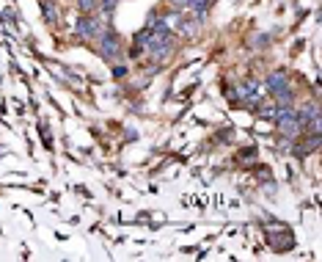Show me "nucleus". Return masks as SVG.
Here are the masks:
<instances>
[{"instance_id": "obj_6", "label": "nucleus", "mask_w": 322, "mask_h": 262, "mask_svg": "<svg viewBox=\"0 0 322 262\" xmlns=\"http://www.w3.org/2000/svg\"><path fill=\"white\" fill-rule=\"evenodd\" d=\"M190 6H193V11H198V14H204V11L209 9V0H190Z\"/></svg>"}, {"instance_id": "obj_4", "label": "nucleus", "mask_w": 322, "mask_h": 262, "mask_svg": "<svg viewBox=\"0 0 322 262\" xmlns=\"http://www.w3.org/2000/svg\"><path fill=\"white\" fill-rule=\"evenodd\" d=\"M77 33H80L83 39H94V36L99 33V22H97L94 17H83V19L77 22Z\"/></svg>"}, {"instance_id": "obj_11", "label": "nucleus", "mask_w": 322, "mask_h": 262, "mask_svg": "<svg viewBox=\"0 0 322 262\" xmlns=\"http://www.w3.org/2000/svg\"><path fill=\"white\" fill-rule=\"evenodd\" d=\"M124 72H127L124 66H113V75H116V77H121V75H124Z\"/></svg>"}, {"instance_id": "obj_9", "label": "nucleus", "mask_w": 322, "mask_h": 262, "mask_svg": "<svg viewBox=\"0 0 322 262\" xmlns=\"http://www.w3.org/2000/svg\"><path fill=\"white\" fill-rule=\"evenodd\" d=\"M44 17L50 19V22L56 19V11H52V6H50V3H44Z\"/></svg>"}, {"instance_id": "obj_3", "label": "nucleus", "mask_w": 322, "mask_h": 262, "mask_svg": "<svg viewBox=\"0 0 322 262\" xmlns=\"http://www.w3.org/2000/svg\"><path fill=\"white\" fill-rule=\"evenodd\" d=\"M237 99H245V102H256L259 99V83L256 80H248L237 89Z\"/></svg>"}, {"instance_id": "obj_1", "label": "nucleus", "mask_w": 322, "mask_h": 262, "mask_svg": "<svg viewBox=\"0 0 322 262\" xmlns=\"http://www.w3.org/2000/svg\"><path fill=\"white\" fill-rule=\"evenodd\" d=\"M267 89L273 91V97L278 99L284 108H289L292 102V91H289V83H286V75L284 72H273L270 77H267Z\"/></svg>"}, {"instance_id": "obj_8", "label": "nucleus", "mask_w": 322, "mask_h": 262, "mask_svg": "<svg viewBox=\"0 0 322 262\" xmlns=\"http://www.w3.org/2000/svg\"><path fill=\"white\" fill-rule=\"evenodd\" d=\"M113 9H116V0H102V11H108V14H111Z\"/></svg>"}, {"instance_id": "obj_2", "label": "nucleus", "mask_w": 322, "mask_h": 262, "mask_svg": "<svg viewBox=\"0 0 322 262\" xmlns=\"http://www.w3.org/2000/svg\"><path fill=\"white\" fill-rule=\"evenodd\" d=\"M119 53H121V47H119L116 33L113 31H105V36H102V56H105V58H116Z\"/></svg>"}, {"instance_id": "obj_10", "label": "nucleus", "mask_w": 322, "mask_h": 262, "mask_svg": "<svg viewBox=\"0 0 322 262\" xmlns=\"http://www.w3.org/2000/svg\"><path fill=\"white\" fill-rule=\"evenodd\" d=\"M171 6H174V9H187L190 0H171Z\"/></svg>"}, {"instance_id": "obj_7", "label": "nucleus", "mask_w": 322, "mask_h": 262, "mask_svg": "<svg viewBox=\"0 0 322 262\" xmlns=\"http://www.w3.org/2000/svg\"><path fill=\"white\" fill-rule=\"evenodd\" d=\"M276 111H278V108H273V105H264V108H262V116L270 119V116H276Z\"/></svg>"}, {"instance_id": "obj_5", "label": "nucleus", "mask_w": 322, "mask_h": 262, "mask_svg": "<svg viewBox=\"0 0 322 262\" xmlns=\"http://www.w3.org/2000/svg\"><path fill=\"white\" fill-rule=\"evenodd\" d=\"M94 6H97V0H77V9L83 11V14H91Z\"/></svg>"}]
</instances>
